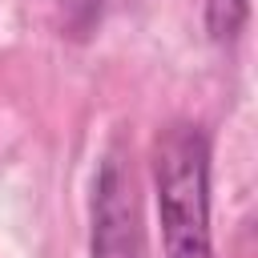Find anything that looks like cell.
<instances>
[{
  "instance_id": "cell-1",
  "label": "cell",
  "mask_w": 258,
  "mask_h": 258,
  "mask_svg": "<svg viewBox=\"0 0 258 258\" xmlns=\"http://www.w3.org/2000/svg\"><path fill=\"white\" fill-rule=\"evenodd\" d=\"M165 258H210V133L198 121H169L149 153Z\"/></svg>"
},
{
  "instance_id": "cell-2",
  "label": "cell",
  "mask_w": 258,
  "mask_h": 258,
  "mask_svg": "<svg viewBox=\"0 0 258 258\" xmlns=\"http://www.w3.org/2000/svg\"><path fill=\"white\" fill-rule=\"evenodd\" d=\"M89 254L93 258H145V226L133 169L121 153H105L89 202Z\"/></svg>"
},
{
  "instance_id": "cell-3",
  "label": "cell",
  "mask_w": 258,
  "mask_h": 258,
  "mask_svg": "<svg viewBox=\"0 0 258 258\" xmlns=\"http://www.w3.org/2000/svg\"><path fill=\"white\" fill-rule=\"evenodd\" d=\"M250 20V0H206V32L210 40H234Z\"/></svg>"
}]
</instances>
